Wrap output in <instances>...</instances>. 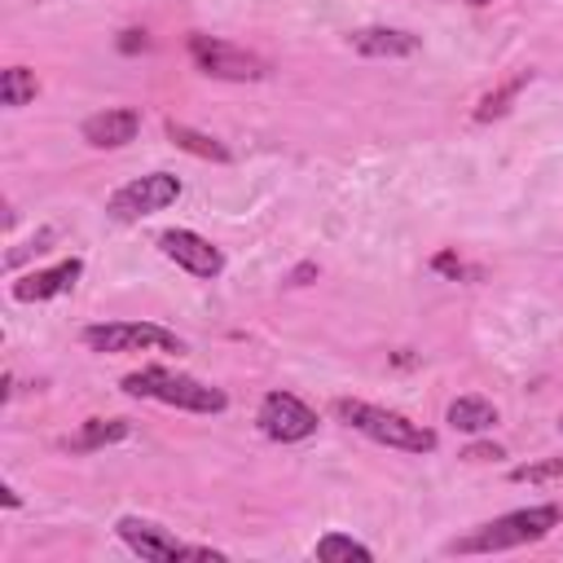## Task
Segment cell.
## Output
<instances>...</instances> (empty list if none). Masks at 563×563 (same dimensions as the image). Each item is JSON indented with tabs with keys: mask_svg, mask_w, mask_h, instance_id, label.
I'll return each instance as SVG.
<instances>
[{
	"mask_svg": "<svg viewBox=\"0 0 563 563\" xmlns=\"http://www.w3.org/2000/svg\"><path fill=\"white\" fill-rule=\"evenodd\" d=\"M559 523H563V506H554V501L506 510V515H497L488 523H475L457 541H449V554H501V550H519V545H532V541L550 537Z\"/></svg>",
	"mask_w": 563,
	"mask_h": 563,
	"instance_id": "cell-1",
	"label": "cell"
},
{
	"mask_svg": "<svg viewBox=\"0 0 563 563\" xmlns=\"http://www.w3.org/2000/svg\"><path fill=\"white\" fill-rule=\"evenodd\" d=\"M128 396L136 400H158V405H176L185 413H224L229 409V396L194 374H176V369H163V365H145V369H132L123 374L119 383Z\"/></svg>",
	"mask_w": 563,
	"mask_h": 563,
	"instance_id": "cell-2",
	"label": "cell"
},
{
	"mask_svg": "<svg viewBox=\"0 0 563 563\" xmlns=\"http://www.w3.org/2000/svg\"><path fill=\"white\" fill-rule=\"evenodd\" d=\"M334 413H339L352 431H361V435H369V440H378V444H387V449H400V453H431V449H435V431L422 427V422H409V418L396 413V409L339 396V400H334Z\"/></svg>",
	"mask_w": 563,
	"mask_h": 563,
	"instance_id": "cell-3",
	"label": "cell"
},
{
	"mask_svg": "<svg viewBox=\"0 0 563 563\" xmlns=\"http://www.w3.org/2000/svg\"><path fill=\"white\" fill-rule=\"evenodd\" d=\"M92 352L106 356H128V352H185V339L167 325L154 321H101V325H84L79 334Z\"/></svg>",
	"mask_w": 563,
	"mask_h": 563,
	"instance_id": "cell-4",
	"label": "cell"
},
{
	"mask_svg": "<svg viewBox=\"0 0 563 563\" xmlns=\"http://www.w3.org/2000/svg\"><path fill=\"white\" fill-rule=\"evenodd\" d=\"M114 532H119V541H123L132 554H141V559H150V563H172V559H211V563H220V559H224L220 550L176 541V537H172L167 528H158L154 519H136V515H123V519L114 523Z\"/></svg>",
	"mask_w": 563,
	"mask_h": 563,
	"instance_id": "cell-5",
	"label": "cell"
},
{
	"mask_svg": "<svg viewBox=\"0 0 563 563\" xmlns=\"http://www.w3.org/2000/svg\"><path fill=\"white\" fill-rule=\"evenodd\" d=\"M189 57H194V66H198L202 75L229 79V84H255V79L268 75V62H264V57H255V53L229 44V40L198 35V31L189 35Z\"/></svg>",
	"mask_w": 563,
	"mask_h": 563,
	"instance_id": "cell-6",
	"label": "cell"
},
{
	"mask_svg": "<svg viewBox=\"0 0 563 563\" xmlns=\"http://www.w3.org/2000/svg\"><path fill=\"white\" fill-rule=\"evenodd\" d=\"M180 194H185L180 176H172V172H150V176H136V180L119 185V189L110 194L106 211H110L114 220H123V224H128V220H145V216H154V211L172 207Z\"/></svg>",
	"mask_w": 563,
	"mask_h": 563,
	"instance_id": "cell-7",
	"label": "cell"
},
{
	"mask_svg": "<svg viewBox=\"0 0 563 563\" xmlns=\"http://www.w3.org/2000/svg\"><path fill=\"white\" fill-rule=\"evenodd\" d=\"M255 422H260V431H264L268 440H277V444H299V440H308V435L317 431L321 418H317V409L303 405L295 391H268V396L260 400Z\"/></svg>",
	"mask_w": 563,
	"mask_h": 563,
	"instance_id": "cell-8",
	"label": "cell"
},
{
	"mask_svg": "<svg viewBox=\"0 0 563 563\" xmlns=\"http://www.w3.org/2000/svg\"><path fill=\"white\" fill-rule=\"evenodd\" d=\"M158 246H163V255H167L172 264H180L189 277L211 282V277L224 273V255H220V246H211V242H207L202 233H194V229H167V233L158 238Z\"/></svg>",
	"mask_w": 563,
	"mask_h": 563,
	"instance_id": "cell-9",
	"label": "cell"
},
{
	"mask_svg": "<svg viewBox=\"0 0 563 563\" xmlns=\"http://www.w3.org/2000/svg\"><path fill=\"white\" fill-rule=\"evenodd\" d=\"M136 132H141V110H132V106H110L101 114H88L79 128V136L92 150H119V145L136 141Z\"/></svg>",
	"mask_w": 563,
	"mask_h": 563,
	"instance_id": "cell-10",
	"label": "cell"
},
{
	"mask_svg": "<svg viewBox=\"0 0 563 563\" xmlns=\"http://www.w3.org/2000/svg\"><path fill=\"white\" fill-rule=\"evenodd\" d=\"M79 273H84V260H57L53 268H40V273H26V277H18L13 282V299L18 303H44V299H53V295H66L75 282H79Z\"/></svg>",
	"mask_w": 563,
	"mask_h": 563,
	"instance_id": "cell-11",
	"label": "cell"
},
{
	"mask_svg": "<svg viewBox=\"0 0 563 563\" xmlns=\"http://www.w3.org/2000/svg\"><path fill=\"white\" fill-rule=\"evenodd\" d=\"M347 44L361 57H413L422 48V40L413 31H400V26H361L347 35Z\"/></svg>",
	"mask_w": 563,
	"mask_h": 563,
	"instance_id": "cell-12",
	"label": "cell"
},
{
	"mask_svg": "<svg viewBox=\"0 0 563 563\" xmlns=\"http://www.w3.org/2000/svg\"><path fill=\"white\" fill-rule=\"evenodd\" d=\"M444 422H449L453 431H462V435H484V431L497 427V409H493V400H484V396H457V400L444 409Z\"/></svg>",
	"mask_w": 563,
	"mask_h": 563,
	"instance_id": "cell-13",
	"label": "cell"
},
{
	"mask_svg": "<svg viewBox=\"0 0 563 563\" xmlns=\"http://www.w3.org/2000/svg\"><path fill=\"white\" fill-rule=\"evenodd\" d=\"M128 422L123 418H88L75 435H66L62 440V449H70V453H97V449H106V444H119V440H128Z\"/></svg>",
	"mask_w": 563,
	"mask_h": 563,
	"instance_id": "cell-14",
	"label": "cell"
},
{
	"mask_svg": "<svg viewBox=\"0 0 563 563\" xmlns=\"http://www.w3.org/2000/svg\"><path fill=\"white\" fill-rule=\"evenodd\" d=\"M167 141L176 145V150H185V154H194V158H211V163H229V150L216 141V136H207V132H198V128H189V123H176V119H167Z\"/></svg>",
	"mask_w": 563,
	"mask_h": 563,
	"instance_id": "cell-15",
	"label": "cell"
},
{
	"mask_svg": "<svg viewBox=\"0 0 563 563\" xmlns=\"http://www.w3.org/2000/svg\"><path fill=\"white\" fill-rule=\"evenodd\" d=\"M528 84H532V70H515L506 84H497L493 92H484L479 106H475V123H493V119H501V114L510 110V101H515Z\"/></svg>",
	"mask_w": 563,
	"mask_h": 563,
	"instance_id": "cell-16",
	"label": "cell"
},
{
	"mask_svg": "<svg viewBox=\"0 0 563 563\" xmlns=\"http://www.w3.org/2000/svg\"><path fill=\"white\" fill-rule=\"evenodd\" d=\"M312 554L321 559V563H369L374 559V550L369 545H361V541H352L347 532H325L317 545H312Z\"/></svg>",
	"mask_w": 563,
	"mask_h": 563,
	"instance_id": "cell-17",
	"label": "cell"
},
{
	"mask_svg": "<svg viewBox=\"0 0 563 563\" xmlns=\"http://www.w3.org/2000/svg\"><path fill=\"white\" fill-rule=\"evenodd\" d=\"M35 92H40L35 70H26V66H9V70L0 75V101H4L9 110L31 106V101H35Z\"/></svg>",
	"mask_w": 563,
	"mask_h": 563,
	"instance_id": "cell-18",
	"label": "cell"
},
{
	"mask_svg": "<svg viewBox=\"0 0 563 563\" xmlns=\"http://www.w3.org/2000/svg\"><path fill=\"white\" fill-rule=\"evenodd\" d=\"M510 479L515 484H563V457H541V462L515 466Z\"/></svg>",
	"mask_w": 563,
	"mask_h": 563,
	"instance_id": "cell-19",
	"label": "cell"
},
{
	"mask_svg": "<svg viewBox=\"0 0 563 563\" xmlns=\"http://www.w3.org/2000/svg\"><path fill=\"white\" fill-rule=\"evenodd\" d=\"M431 268H435V273H444V277H453V282H479V277H484V268H475V264L457 260L453 251H440V255L431 260Z\"/></svg>",
	"mask_w": 563,
	"mask_h": 563,
	"instance_id": "cell-20",
	"label": "cell"
},
{
	"mask_svg": "<svg viewBox=\"0 0 563 563\" xmlns=\"http://www.w3.org/2000/svg\"><path fill=\"white\" fill-rule=\"evenodd\" d=\"M462 457H466V462H497V457H506V453H501V444H471Z\"/></svg>",
	"mask_w": 563,
	"mask_h": 563,
	"instance_id": "cell-21",
	"label": "cell"
},
{
	"mask_svg": "<svg viewBox=\"0 0 563 563\" xmlns=\"http://www.w3.org/2000/svg\"><path fill=\"white\" fill-rule=\"evenodd\" d=\"M150 40H145V31H123V40H119V48L123 53H136V48H145Z\"/></svg>",
	"mask_w": 563,
	"mask_h": 563,
	"instance_id": "cell-22",
	"label": "cell"
},
{
	"mask_svg": "<svg viewBox=\"0 0 563 563\" xmlns=\"http://www.w3.org/2000/svg\"><path fill=\"white\" fill-rule=\"evenodd\" d=\"M308 277H317V264H299V268L290 273V286H308Z\"/></svg>",
	"mask_w": 563,
	"mask_h": 563,
	"instance_id": "cell-23",
	"label": "cell"
},
{
	"mask_svg": "<svg viewBox=\"0 0 563 563\" xmlns=\"http://www.w3.org/2000/svg\"><path fill=\"white\" fill-rule=\"evenodd\" d=\"M466 4H493V0H466Z\"/></svg>",
	"mask_w": 563,
	"mask_h": 563,
	"instance_id": "cell-24",
	"label": "cell"
},
{
	"mask_svg": "<svg viewBox=\"0 0 563 563\" xmlns=\"http://www.w3.org/2000/svg\"><path fill=\"white\" fill-rule=\"evenodd\" d=\"M559 431H563V418H559Z\"/></svg>",
	"mask_w": 563,
	"mask_h": 563,
	"instance_id": "cell-25",
	"label": "cell"
}]
</instances>
